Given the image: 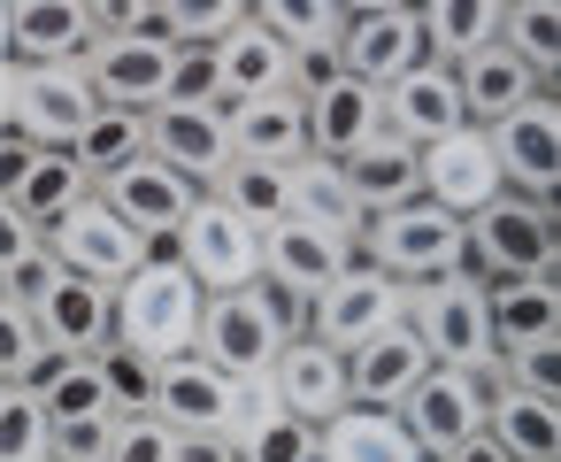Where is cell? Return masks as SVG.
<instances>
[{"label":"cell","instance_id":"cell-28","mask_svg":"<svg viewBox=\"0 0 561 462\" xmlns=\"http://www.w3.org/2000/svg\"><path fill=\"white\" fill-rule=\"evenodd\" d=\"M224 116H231L239 162H300L308 155V116H300V93L293 86L254 93V101H224Z\"/></svg>","mask_w":561,"mask_h":462},{"label":"cell","instance_id":"cell-22","mask_svg":"<svg viewBox=\"0 0 561 462\" xmlns=\"http://www.w3.org/2000/svg\"><path fill=\"white\" fill-rule=\"evenodd\" d=\"M32 324H39V339H47V347H62V354H93V347H108V339H116V301H108V285L55 270V278H47V293L32 301Z\"/></svg>","mask_w":561,"mask_h":462},{"label":"cell","instance_id":"cell-19","mask_svg":"<svg viewBox=\"0 0 561 462\" xmlns=\"http://www.w3.org/2000/svg\"><path fill=\"white\" fill-rule=\"evenodd\" d=\"M377 116H385V132H400L408 147H431V139H446L454 124H469V116H461V93H454V63H415V70H400L392 86H377Z\"/></svg>","mask_w":561,"mask_h":462},{"label":"cell","instance_id":"cell-25","mask_svg":"<svg viewBox=\"0 0 561 462\" xmlns=\"http://www.w3.org/2000/svg\"><path fill=\"white\" fill-rule=\"evenodd\" d=\"M224 401H231V378L208 362V354H162L154 370V416L170 431H224Z\"/></svg>","mask_w":561,"mask_h":462},{"label":"cell","instance_id":"cell-1","mask_svg":"<svg viewBox=\"0 0 561 462\" xmlns=\"http://www.w3.org/2000/svg\"><path fill=\"white\" fill-rule=\"evenodd\" d=\"M108 301H116V339L162 362V354H185V347H193L208 293H201V278H193L170 247H147V262H139L124 285H108Z\"/></svg>","mask_w":561,"mask_h":462},{"label":"cell","instance_id":"cell-3","mask_svg":"<svg viewBox=\"0 0 561 462\" xmlns=\"http://www.w3.org/2000/svg\"><path fill=\"white\" fill-rule=\"evenodd\" d=\"M354 255L377 262L385 278H400V285H423V278H446V270L469 262V232H461V216H446L438 201L415 193V201H400V209L362 216Z\"/></svg>","mask_w":561,"mask_h":462},{"label":"cell","instance_id":"cell-34","mask_svg":"<svg viewBox=\"0 0 561 462\" xmlns=\"http://www.w3.org/2000/svg\"><path fill=\"white\" fill-rule=\"evenodd\" d=\"M431 63H461L484 40H500V0H415Z\"/></svg>","mask_w":561,"mask_h":462},{"label":"cell","instance_id":"cell-54","mask_svg":"<svg viewBox=\"0 0 561 462\" xmlns=\"http://www.w3.org/2000/svg\"><path fill=\"white\" fill-rule=\"evenodd\" d=\"M9 162H16V147H9V139H0V178H9Z\"/></svg>","mask_w":561,"mask_h":462},{"label":"cell","instance_id":"cell-15","mask_svg":"<svg viewBox=\"0 0 561 462\" xmlns=\"http://www.w3.org/2000/svg\"><path fill=\"white\" fill-rule=\"evenodd\" d=\"M400 424H408V439H415V447L438 462L454 439L484 431V378H477V370H446V362H431V370L408 385Z\"/></svg>","mask_w":561,"mask_h":462},{"label":"cell","instance_id":"cell-45","mask_svg":"<svg viewBox=\"0 0 561 462\" xmlns=\"http://www.w3.org/2000/svg\"><path fill=\"white\" fill-rule=\"evenodd\" d=\"M93 40H124V32H162V0H85Z\"/></svg>","mask_w":561,"mask_h":462},{"label":"cell","instance_id":"cell-27","mask_svg":"<svg viewBox=\"0 0 561 462\" xmlns=\"http://www.w3.org/2000/svg\"><path fill=\"white\" fill-rule=\"evenodd\" d=\"M208 55H216V101H254V93L293 86V47H285L277 32H262L254 16L231 24Z\"/></svg>","mask_w":561,"mask_h":462},{"label":"cell","instance_id":"cell-9","mask_svg":"<svg viewBox=\"0 0 561 462\" xmlns=\"http://www.w3.org/2000/svg\"><path fill=\"white\" fill-rule=\"evenodd\" d=\"M408 316V285L400 278H385L377 262H346L339 278H323L316 293H308V316H300V331L308 339H323V347H362L369 331H385V324H400Z\"/></svg>","mask_w":561,"mask_h":462},{"label":"cell","instance_id":"cell-26","mask_svg":"<svg viewBox=\"0 0 561 462\" xmlns=\"http://www.w3.org/2000/svg\"><path fill=\"white\" fill-rule=\"evenodd\" d=\"M316 462H431L400 408H369V401H346L331 424H316Z\"/></svg>","mask_w":561,"mask_h":462},{"label":"cell","instance_id":"cell-39","mask_svg":"<svg viewBox=\"0 0 561 462\" xmlns=\"http://www.w3.org/2000/svg\"><path fill=\"white\" fill-rule=\"evenodd\" d=\"M93 370H101V393H108V408L116 416H139V408H154V354H139V347H124V339H108V347H93Z\"/></svg>","mask_w":561,"mask_h":462},{"label":"cell","instance_id":"cell-10","mask_svg":"<svg viewBox=\"0 0 561 462\" xmlns=\"http://www.w3.org/2000/svg\"><path fill=\"white\" fill-rule=\"evenodd\" d=\"M484 139H492V162H500L507 193L553 201V185H561V101H553V86H538L530 101H515L507 116H492Z\"/></svg>","mask_w":561,"mask_h":462},{"label":"cell","instance_id":"cell-20","mask_svg":"<svg viewBox=\"0 0 561 462\" xmlns=\"http://www.w3.org/2000/svg\"><path fill=\"white\" fill-rule=\"evenodd\" d=\"M484 431L500 439L507 462H561V393L546 385H484Z\"/></svg>","mask_w":561,"mask_h":462},{"label":"cell","instance_id":"cell-44","mask_svg":"<svg viewBox=\"0 0 561 462\" xmlns=\"http://www.w3.org/2000/svg\"><path fill=\"white\" fill-rule=\"evenodd\" d=\"M32 354H39V324H32V308H16L9 293H0V385L24 378Z\"/></svg>","mask_w":561,"mask_h":462},{"label":"cell","instance_id":"cell-35","mask_svg":"<svg viewBox=\"0 0 561 462\" xmlns=\"http://www.w3.org/2000/svg\"><path fill=\"white\" fill-rule=\"evenodd\" d=\"M500 47L523 55L553 86V70H561V0H500Z\"/></svg>","mask_w":561,"mask_h":462},{"label":"cell","instance_id":"cell-50","mask_svg":"<svg viewBox=\"0 0 561 462\" xmlns=\"http://www.w3.org/2000/svg\"><path fill=\"white\" fill-rule=\"evenodd\" d=\"M438 462H507V454H500V439H492V431H469V439H454Z\"/></svg>","mask_w":561,"mask_h":462},{"label":"cell","instance_id":"cell-51","mask_svg":"<svg viewBox=\"0 0 561 462\" xmlns=\"http://www.w3.org/2000/svg\"><path fill=\"white\" fill-rule=\"evenodd\" d=\"M9 109H16V55H0V124H9Z\"/></svg>","mask_w":561,"mask_h":462},{"label":"cell","instance_id":"cell-21","mask_svg":"<svg viewBox=\"0 0 561 462\" xmlns=\"http://www.w3.org/2000/svg\"><path fill=\"white\" fill-rule=\"evenodd\" d=\"M300 116H308V155H323V162H346L362 139L385 132L377 86H362V78H346V70H331L323 86H308V93H300Z\"/></svg>","mask_w":561,"mask_h":462},{"label":"cell","instance_id":"cell-16","mask_svg":"<svg viewBox=\"0 0 561 462\" xmlns=\"http://www.w3.org/2000/svg\"><path fill=\"white\" fill-rule=\"evenodd\" d=\"M354 262V239L346 232H331V224H308V216H277V224H262V285H277V293H316L323 278H339Z\"/></svg>","mask_w":561,"mask_h":462},{"label":"cell","instance_id":"cell-47","mask_svg":"<svg viewBox=\"0 0 561 462\" xmlns=\"http://www.w3.org/2000/svg\"><path fill=\"white\" fill-rule=\"evenodd\" d=\"M32 255H39V224H32L9 193H0V278H9L16 262H32Z\"/></svg>","mask_w":561,"mask_h":462},{"label":"cell","instance_id":"cell-43","mask_svg":"<svg viewBox=\"0 0 561 462\" xmlns=\"http://www.w3.org/2000/svg\"><path fill=\"white\" fill-rule=\"evenodd\" d=\"M239 462H316V424H300V416H270L247 447H239Z\"/></svg>","mask_w":561,"mask_h":462},{"label":"cell","instance_id":"cell-41","mask_svg":"<svg viewBox=\"0 0 561 462\" xmlns=\"http://www.w3.org/2000/svg\"><path fill=\"white\" fill-rule=\"evenodd\" d=\"M101 462H178V431H170L154 408H139V416H108V431H101Z\"/></svg>","mask_w":561,"mask_h":462},{"label":"cell","instance_id":"cell-55","mask_svg":"<svg viewBox=\"0 0 561 462\" xmlns=\"http://www.w3.org/2000/svg\"><path fill=\"white\" fill-rule=\"evenodd\" d=\"M47 462H62V454H47Z\"/></svg>","mask_w":561,"mask_h":462},{"label":"cell","instance_id":"cell-33","mask_svg":"<svg viewBox=\"0 0 561 462\" xmlns=\"http://www.w3.org/2000/svg\"><path fill=\"white\" fill-rule=\"evenodd\" d=\"M285 216H308V224H331V232H362V209H354V193H346V178H339V162H323V155H300V162H285Z\"/></svg>","mask_w":561,"mask_h":462},{"label":"cell","instance_id":"cell-24","mask_svg":"<svg viewBox=\"0 0 561 462\" xmlns=\"http://www.w3.org/2000/svg\"><path fill=\"white\" fill-rule=\"evenodd\" d=\"M423 370H431V354H423V339L408 331V316L385 324V331H369L362 347H346V393L369 401V408H400Z\"/></svg>","mask_w":561,"mask_h":462},{"label":"cell","instance_id":"cell-14","mask_svg":"<svg viewBox=\"0 0 561 462\" xmlns=\"http://www.w3.org/2000/svg\"><path fill=\"white\" fill-rule=\"evenodd\" d=\"M415 178H423V201H438L446 216H477L492 193H507V185H500V162H492L484 124H454L446 139L415 147Z\"/></svg>","mask_w":561,"mask_h":462},{"label":"cell","instance_id":"cell-5","mask_svg":"<svg viewBox=\"0 0 561 462\" xmlns=\"http://www.w3.org/2000/svg\"><path fill=\"white\" fill-rule=\"evenodd\" d=\"M93 86H85V63L62 55V63H16V109L9 124H0V139H9L16 155L24 147H70L85 124H93Z\"/></svg>","mask_w":561,"mask_h":462},{"label":"cell","instance_id":"cell-53","mask_svg":"<svg viewBox=\"0 0 561 462\" xmlns=\"http://www.w3.org/2000/svg\"><path fill=\"white\" fill-rule=\"evenodd\" d=\"M0 55H9V0H0Z\"/></svg>","mask_w":561,"mask_h":462},{"label":"cell","instance_id":"cell-23","mask_svg":"<svg viewBox=\"0 0 561 462\" xmlns=\"http://www.w3.org/2000/svg\"><path fill=\"white\" fill-rule=\"evenodd\" d=\"M484 316H492V347L515 354V347H553L561 339V278L538 270V278H492L484 285Z\"/></svg>","mask_w":561,"mask_h":462},{"label":"cell","instance_id":"cell-48","mask_svg":"<svg viewBox=\"0 0 561 462\" xmlns=\"http://www.w3.org/2000/svg\"><path fill=\"white\" fill-rule=\"evenodd\" d=\"M101 431L108 424H55V454L62 462H101Z\"/></svg>","mask_w":561,"mask_h":462},{"label":"cell","instance_id":"cell-32","mask_svg":"<svg viewBox=\"0 0 561 462\" xmlns=\"http://www.w3.org/2000/svg\"><path fill=\"white\" fill-rule=\"evenodd\" d=\"M93 24H85V0H9V55L16 63H62L85 55Z\"/></svg>","mask_w":561,"mask_h":462},{"label":"cell","instance_id":"cell-40","mask_svg":"<svg viewBox=\"0 0 561 462\" xmlns=\"http://www.w3.org/2000/svg\"><path fill=\"white\" fill-rule=\"evenodd\" d=\"M208 193H224V201L262 232V224H277V216H285V162H231Z\"/></svg>","mask_w":561,"mask_h":462},{"label":"cell","instance_id":"cell-49","mask_svg":"<svg viewBox=\"0 0 561 462\" xmlns=\"http://www.w3.org/2000/svg\"><path fill=\"white\" fill-rule=\"evenodd\" d=\"M178 462H239V447L224 431H178Z\"/></svg>","mask_w":561,"mask_h":462},{"label":"cell","instance_id":"cell-8","mask_svg":"<svg viewBox=\"0 0 561 462\" xmlns=\"http://www.w3.org/2000/svg\"><path fill=\"white\" fill-rule=\"evenodd\" d=\"M39 247H47V262L55 270H70V278H93V285H124L139 262H147V239L101 201V193H85V201H70L47 232H39Z\"/></svg>","mask_w":561,"mask_h":462},{"label":"cell","instance_id":"cell-46","mask_svg":"<svg viewBox=\"0 0 561 462\" xmlns=\"http://www.w3.org/2000/svg\"><path fill=\"white\" fill-rule=\"evenodd\" d=\"M170 101H216V55L208 47H185L170 55Z\"/></svg>","mask_w":561,"mask_h":462},{"label":"cell","instance_id":"cell-31","mask_svg":"<svg viewBox=\"0 0 561 462\" xmlns=\"http://www.w3.org/2000/svg\"><path fill=\"white\" fill-rule=\"evenodd\" d=\"M339 178H346V193H354V209H362V216L400 209V201H415V193H423V178H415V147H408L400 132L362 139V147L339 162Z\"/></svg>","mask_w":561,"mask_h":462},{"label":"cell","instance_id":"cell-30","mask_svg":"<svg viewBox=\"0 0 561 462\" xmlns=\"http://www.w3.org/2000/svg\"><path fill=\"white\" fill-rule=\"evenodd\" d=\"M546 78L523 63V55H507L500 40H484L477 55H461L454 63V93H461V116L469 124H492V116H507L515 101H530Z\"/></svg>","mask_w":561,"mask_h":462},{"label":"cell","instance_id":"cell-38","mask_svg":"<svg viewBox=\"0 0 561 462\" xmlns=\"http://www.w3.org/2000/svg\"><path fill=\"white\" fill-rule=\"evenodd\" d=\"M55 454V424H47V408H39V393L32 385H0V462H47Z\"/></svg>","mask_w":561,"mask_h":462},{"label":"cell","instance_id":"cell-29","mask_svg":"<svg viewBox=\"0 0 561 462\" xmlns=\"http://www.w3.org/2000/svg\"><path fill=\"white\" fill-rule=\"evenodd\" d=\"M0 193H9V201L47 232L70 201H85V193H93V178L78 170V155H70V147H24V155L9 162V178H0Z\"/></svg>","mask_w":561,"mask_h":462},{"label":"cell","instance_id":"cell-13","mask_svg":"<svg viewBox=\"0 0 561 462\" xmlns=\"http://www.w3.org/2000/svg\"><path fill=\"white\" fill-rule=\"evenodd\" d=\"M93 193L147 239V247H162L178 224H185V209L201 201V185L185 178V170H170L162 155H131V162H116L108 178H93Z\"/></svg>","mask_w":561,"mask_h":462},{"label":"cell","instance_id":"cell-12","mask_svg":"<svg viewBox=\"0 0 561 462\" xmlns=\"http://www.w3.org/2000/svg\"><path fill=\"white\" fill-rule=\"evenodd\" d=\"M147 155H162L170 170H185V178L208 193V185L239 162L224 101H162V109H147Z\"/></svg>","mask_w":561,"mask_h":462},{"label":"cell","instance_id":"cell-36","mask_svg":"<svg viewBox=\"0 0 561 462\" xmlns=\"http://www.w3.org/2000/svg\"><path fill=\"white\" fill-rule=\"evenodd\" d=\"M247 16H254L262 32H277L293 55L339 47V32H346V9H339V0H247Z\"/></svg>","mask_w":561,"mask_h":462},{"label":"cell","instance_id":"cell-2","mask_svg":"<svg viewBox=\"0 0 561 462\" xmlns=\"http://www.w3.org/2000/svg\"><path fill=\"white\" fill-rule=\"evenodd\" d=\"M461 232H469V262H461V278H477V285L561 270V216H553V201L492 193L477 216H461Z\"/></svg>","mask_w":561,"mask_h":462},{"label":"cell","instance_id":"cell-6","mask_svg":"<svg viewBox=\"0 0 561 462\" xmlns=\"http://www.w3.org/2000/svg\"><path fill=\"white\" fill-rule=\"evenodd\" d=\"M162 247L201 278V293H231V285H254V278H262V232H254L224 193H201V201L185 209V224H178Z\"/></svg>","mask_w":561,"mask_h":462},{"label":"cell","instance_id":"cell-11","mask_svg":"<svg viewBox=\"0 0 561 462\" xmlns=\"http://www.w3.org/2000/svg\"><path fill=\"white\" fill-rule=\"evenodd\" d=\"M170 55L178 40L162 32H124V40H85V86L108 109H162L170 101Z\"/></svg>","mask_w":561,"mask_h":462},{"label":"cell","instance_id":"cell-7","mask_svg":"<svg viewBox=\"0 0 561 462\" xmlns=\"http://www.w3.org/2000/svg\"><path fill=\"white\" fill-rule=\"evenodd\" d=\"M285 316H277V293L254 278V285H231V293H208L201 301V331H193V354H208L224 378H247V370H270V354L285 347Z\"/></svg>","mask_w":561,"mask_h":462},{"label":"cell","instance_id":"cell-37","mask_svg":"<svg viewBox=\"0 0 561 462\" xmlns=\"http://www.w3.org/2000/svg\"><path fill=\"white\" fill-rule=\"evenodd\" d=\"M70 155H78V170L85 178H108L116 162H131V155H147V109H93V124L70 139Z\"/></svg>","mask_w":561,"mask_h":462},{"label":"cell","instance_id":"cell-4","mask_svg":"<svg viewBox=\"0 0 561 462\" xmlns=\"http://www.w3.org/2000/svg\"><path fill=\"white\" fill-rule=\"evenodd\" d=\"M408 331L423 339V354L431 362H446V370H492V316H484V285L477 278H461V270H446V278H423V285H408Z\"/></svg>","mask_w":561,"mask_h":462},{"label":"cell","instance_id":"cell-42","mask_svg":"<svg viewBox=\"0 0 561 462\" xmlns=\"http://www.w3.org/2000/svg\"><path fill=\"white\" fill-rule=\"evenodd\" d=\"M231 24H247V0H162V40L216 47Z\"/></svg>","mask_w":561,"mask_h":462},{"label":"cell","instance_id":"cell-18","mask_svg":"<svg viewBox=\"0 0 561 462\" xmlns=\"http://www.w3.org/2000/svg\"><path fill=\"white\" fill-rule=\"evenodd\" d=\"M431 63L423 47V16L415 9H377V16H346L339 32V70L362 78V86H392L400 70Z\"/></svg>","mask_w":561,"mask_h":462},{"label":"cell","instance_id":"cell-52","mask_svg":"<svg viewBox=\"0 0 561 462\" xmlns=\"http://www.w3.org/2000/svg\"><path fill=\"white\" fill-rule=\"evenodd\" d=\"M346 16H377V9H415V0H339Z\"/></svg>","mask_w":561,"mask_h":462},{"label":"cell","instance_id":"cell-17","mask_svg":"<svg viewBox=\"0 0 561 462\" xmlns=\"http://www.w3.org/2000/svg\"><path fill=\"white\" fill-rule=\"evenodd\" d=\"M270 385H277L285 416H300V424H331V416L354 401V393H346V354L323 347V339H308V331H293V339L270 354Z\"/></svg>","mask_w":561,"mask_h":462}]
</instances>
